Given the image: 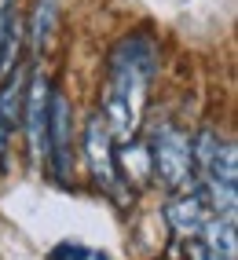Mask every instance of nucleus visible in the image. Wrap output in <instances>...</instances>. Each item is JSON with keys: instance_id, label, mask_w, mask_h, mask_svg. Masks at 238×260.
<instances>
[{"instance_id": "nucleus-13", "label": "nucleus", "mask_w": 238, "mask_h": 260, "mask_svg": "<svg viewBox=\"0 0 238 260\" xmlns=\"http://www.w3.org/2000/svg\"><path fill=\"white\" fill-rule=\"evenodd\" d=\"M8 143H11V132H8L4 121H0V172H8Z\"/></svg>"}, {"instance_id": "nucleus-10", "label": "nucleus", "mask_w": 238, "mask_h": 260, "mask_svg": "<svg viewBox=\"0 0 238 260\" xmlns=\"http://www.w3.org/2000/svg\"><path fill=\"white\" fill-rule=\"evenodd\" d=\"M114 165H117V180H121L128 190H143L150 180V154H147V143L140 140H128L121 143V150H114Z\"/></svg>"}, {"instance_id": "nucleus-12", "label": "nucleus", "mask_w": 238, "mask_h": 260, "mask_svg": "<svg viewBox=\"0 0 238 260\" xmlns=\"http://www.w3.org/2000/svg\"><path fill=\"white\" fill-rule=\"evenodd\" d=\"M92 249H84L81 242H62V246L52 253V260H88Z\"/></svg>"}, {"instance_id": "nucleus-11", "label": "nucleus", "mask_w": 238, "mask_h": 260, "mask_svg": "<svg viewBox=\"0 0 238 260\" xmlns=\"http://www.w3.org/2000/svg\"><path fill=\"white\" fill-rule=\"evenodd\" d=\"M234 223H238V220H220V216H213L206 228H201V235H198L201 256H206V260H238Z\"/></svg>"}, {"instance_id": "nucleus-6", "label": "nucleus", "mask_w": 238, "mask_h": 260, "mask_svg": "<svg viewBox=\"0 0 238 260\" xmlns=\"http://www.w3.org/2000/svg\"><path fill=\"white\" fill-rule=\"evenodd\" d=\"M209 220H213L209 202H206V194H201L198 187L194 190H180V194H168L165 223H168V231H173L176 238H198Z\"/></svg>"}, {"instance_id": "nucleus-3", "label": "nucleus", "mask_w": 238, "mask_h": 260, "mask_svg": "<svg viewBox=\"0 0 238 260\" xmlns=\"http://www.w3.org/2000/svg\"><path fill=\"white\" fill-rule=\"evenodd\" d=\"M81 154H84V169H88L92 183L103 190V194L117 205H128L132 190L117 180V165H114V136L107 128V121L99 110H92L84 117V128H81Z\"/></svg>"}, {"instance_id": "nucleus-2", "label": "nucleus", "mask_w": 238, "mask_h": 260, "mask_svg": "<svg viewBox=\"0 0 238 260\" xmlns=\"http://www.w3.org/2000/svg\"><path fill=\"white\" fill-rule=\"evenodd\" d=\"M147 154H150V176H154L168 194L180 190H194V158H191V136L180 125H158L147 140Z\"/></svg>"}, {"instance_id": "nucleus-1", "label": "nucleus", "mask_w": 238, "mask_h": 260, "mask_svg": "<svg viewBox=\"0 0 238 260\" xmlns=\"http://www.w3.org/2000/svg\"><path fill=\"white\" fill-rule=\"evenodd\" d=\"M158 41L147 29L125 33L107 51V74H103V121L114 140H135L143 128V117L150 107V84L158 77Z\"/></svg>"}, {"instance_id": "nucleus-8", "label": "nucleus", "mask_w": 238, "mask_h": 260, "mask_svg": "<svg viewBox=\"0 0 238 260\" xmlns=\"http://www.w3.org/2000/svg\"><path fill=\"white\" fill-rule=\"evenodd\" d=\"M26 84H29V62H15L0 77V121L15 132L22 125V103H26Z\"/></svg>"}, {"instance_id": "nucleus-4", "label": "nucleus", "mask_w": 238, "mask_h": 260, "mask_svg": "<svg viewBox=\"0 0 238 260\" xmlns=\"http://www.w3.org/2000/svg\"><path fill=\"white\" fill-rule=\"evenodd\" d=\"M44 169L55 183H70L74 172V107L59 84H52L48 103V132H44Z\"/></svg>"}, {"instance_id": "nucleus-5", "label": "nucleus", "mask_w": 238, "mask_h": 260, "mask_svg": "<svg viewBox=\"0 0 238 260\" xmlns=\"http://www.w3.org/2000/svg\"><path fill=\"white\" fill-rule=\"evenodd\" d=\"M52 77L37 66H29V84H26V103H22V128L29 143V158L44 165V132H48V103H52Z\"/></svg>"}, {"instance_id": "nucleus-7", "label": "nucleus", "mask_w": 238, "mask_h": 260, "mask_svg": "<svg viewBox=\"0 0 238 260\" xmlns=\"http://www.w3.org/2000/svg\"><path fill=\"white\" fill-rule=\"evenodd\" d=\"M59 0H33V8H29V19L22 26V44H29L33 55H44L48 48H52L55 41V29H59Z\"/></svg>"}, {"instance_id": "nucleus-14", "label": "nucleus", "mask_w": 238, "mask_h": 260, "mask_svg": "<svg viewBox=\"0 0 238 260\" xmlns=\"http://www.w3.org/2000/svg\"><path fill=\"white\" fill-rule=\"evenodd\" d=\"M88 260H107V256L103 253H88Z\"/></svg>"}, {"instance_id": "nucleus-9", "label": "nucleus", "mask_w": 238, "mask_h": 260, "mask_svg": "<svg viewBox=\"0 0 238 260\" xmlns=\"http://www.w3.org/2000/svg\"><path fill=\"white\" fill-rule=\"evenodd\" d=\"M22 62V11L19 0H0V77Z\"/></svg>"}]
</instances>
